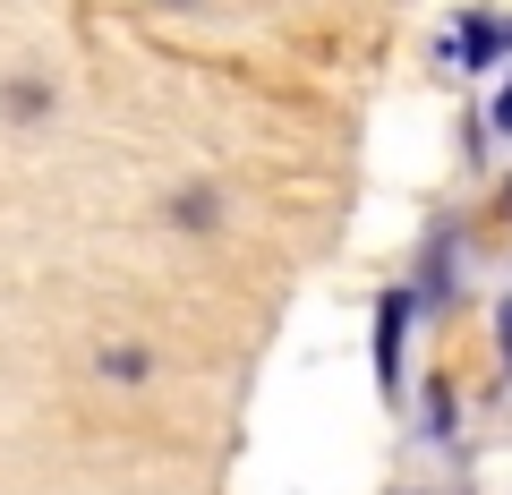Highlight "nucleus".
I'll use <instances>...</instances> for the list:
<instances>
[{
    "label": "nucleus",
    "mask_w": 512,
    "mask_h": 495,
    "mask_svg": "<svg viewBox=\"0 0 512 495\" xmlns=\"http://www.w3.org/2000/svg\"><path fill=\"white\" fill-rule=\"evenodd\" d=\"M419 325H427L419 291H410V282H384V291H376V402L384 410H402V393H410L402 350H410V333H419Z\"/></svg>",
    "instance_id": "obj_1"
},
{
    "label": "nucleus",
    "mask_w": 512,
    "mask_h": 495,
    "mask_svg": "<svg viewBox=\"0 0 512 495\" xmlns=\"http://www.w3.org/2000/svg\"><path fill=\"white\" fill-rule=\"evenodd\" d=\"M504 60H512V9H461L436 35V69L453 77H495Z\"/></svg>",
    "instance_id": "obj_2"
},
{
    "label": "nucleus",
    "mask_w": 512,
    "mask_h": 495,
    "mask_svg": "<svg viewBox=\"0 0 512 495\" xmlns=\"http://www.w3.org/2000/svg\"><path fill=\"white\" fill-rule=\"evenodd\" d=\"M461 265H470V248H461V222H427V239H419V257H410V291H419V308L427 316H444V308H461Z\"/></svg>",
    "instance_id": "obj_3"
},
{
    "label": "nucleus",
    "mask_w": 512,
    "mask_h": 495,
    "mask_svg": "<svg viewBox=\"0 0 512 495\" xmlns=\"http://www.w3.org/2000/svg\"><path fill=\"white\" fill-rule=\"evenodd\" d=\"M402 410H410V436L419 444H436L444 461H470V427H461V385L453 376H427L419 393H402Z\"/></svg>",
    "instance_id": "obj_4"
},
{
    "label": "nucleus",
    "mask_w": 512,
    "mask_h": 495,
    "mask_svg": "<svg viewBox=\"0 0 512 495\" xmlns=\"http://www.w3.org/2000/svg\"><path fill=\"white\" fill-rule=\"evenodd\" d=\"M222 214H231V188L222 180H171V197H163V231H180V239H205V231H222Z\"/></svg>",
    "instance_id": "obj_5"
},
{
    "label": "nucleus",
    "mask_w": 512,
    "mask_h": 495,
    "mask_svg": "<svg viewBox=\"0 0 512 495\" xmlns=\"http://www.w3.org/2000/svg\"><path fill=\"white\" fill-rule=\"evenodd\" d=\"M52 111H60V77L52 69H9L0 77V120H9V129H43Z\"/></svg>",
    "instance_id": "obj_6"
},
{
    "label": "nucleus",
    "mask_w": 512,
    "mask_h": 495,
    "mask_svg": "<svg viewBox=\"0 0 512 495\" xmlns=\"http://www.w3.org/2000/svg\"><path fill=\"white\" fill-rule=\"evenodd\" d=\"M163 376V359H154V342H128V333H111V342H94V385L111 393H137Z\"/></svg>",
    "instance_id": "obj_7"
},
{
    "label": "nucleus",
    "mask_w": 512,
    "mask_h": 495,
    "mask_svg": "<svg viewBox=\"0 0 512 495\" xmlns=\"http://www.w3.org/2000/svg\"><path fill=\"white\" fill-rule=\"evenodd\" d=\"M504 69H512V60H504ZM487 137H504V146H512V77L495 86V103H487Z\"/></svg>",
    "instance_id": "obj_8"
},
{
    "label": "nucleus",
    "mask_w": 512,
    "mask_h": 495,
    "mask_svg": "<svg viewBox=\"0 0 512 495\" xmlns=\"http://www.w3.org/2000/svg\"><path fill=\"white\" fill-rule=\"evenodd\" d=\"M495 359H504V385H512V291L495 299Z\"/></svg>",
    "instance_id": "obj_9"
},
{
    "label": "nucleus",
    "mask_w": 512,
    "mask_h": 495,
    "mask_svg": "<svg viewBox=\"0 0 512 495\" xmlns=\"http://www.w3.org/2000/svg\"><path fill=\"white\" fill-rule=\"evenodd\" d=\"M154 9H205V0H154Z\"/></svg>",
    "instance_id": "obj_10"
},
{
    "label": "nucleus",
    "mask_w": 512,
    "mask_h": 495,
    "mask_svg": "<svg viewBox=\"0 0 512 495\" xmlns=\"http://www.w3.org/2000/svg\"><path fill=\"white\" fill-rule=\"evenodd\" d=\"M504 214H512V180H504Z\"/></svg>",
    "instance_id": "obj_11"
}]
</instances>
